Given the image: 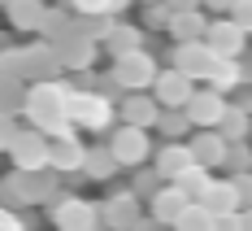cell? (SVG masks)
I'll list each match as a JSON object with an SVG mask.
<instances>
[{"mask_svg":"<svg viewBox=\"0 0 252 231\" xmlns=\"http://www.w3.org/2000/svg\"><path fill=\"white\" fill-rule=\"evenodd\" d=\"M170 18H174V9L165 0H157V4L144 9V31H170Z\"/></svg>","mask_w":252,"mask_h":231,"instance_id":"cell-29","label":"cell"},{"mask_svg":"<svg viewBox=\"0 0 252 231\" xmlns=\"http://www.w3.org/2000/svg\"><path fill=\"white\" fill-rule=\"evenodd\" d=\"M222 170H230V175H248V170H252L248 140H244V144H226V161H222Z\"/></svg>","mask_w":252,"mask_h":231,"instance_id":"cell-28","label":"cell"},{"mask_svg":"<svg viewBox=\"0 0 252 231\" xmlns=\"http://www.w3.org/2000/svg\"><path fill=\"white\" fill-rule=\"evenodd\" d=\"M213 131H218V135H222L226 144H244V140L252 135V118L244 114V109H235V105H230L226 114H222V122H218Z\"/></svg>","mask_w":252,"mask_h":231,"instance_id":"cell-23","label":"cell"},{"mask_svg":"<svg viewBox=\"0 0 252 231\" xmlns=\"http://www.w3.org/2000/svg\"><path fill=\"white\" fill-rule=\"evenodd\" d=\"M13 135H18L13 122H9V118H0V149H9V144H13Z\"/></svg>","mask_w":252,"mask_h":231,"instance_id":"cell-37","label":"cell"},{"mask_svg":"<svg viewBox=\"0 0 252 231\" xmlns=\"http://www.w3.org/2000/svg\"><path fill=\"white\" fill-rule=\"evenodd\" d=\"M196 96V83L183 75V70H157L152 78V101L161 105V109H187V101Z\"/></svg>","mask_w":252,"mask_h":231,"instance_id":"cell-7","label":"cell"},{"mask_svg":"<svg viewBox=\"0 0 252 231\" xmlns=\"http://www.w3.org/2000/svg\"><path fill=\"white\" fill-rule=\"evenodd\" d=\"M230 109V101L222 96V92H213V87H204V92H196L191 101H187V122L191 127H200V131H213L218 122H222V114Z\"/></svg>","mask_w":252,"mask_h":231,"instance_id":"cell-8","label":"cell"},{"mask_svg":"<svg viewBox=\"0 0 252 231\" xmlns=\"http://www.w3.org/2000/svg\"><path fill=\"white\" fill-rule=\"evenodd\" d=\"M204 31H209V18H204L200 9H191V13H174V18H170V35H174L178 44H200Z\"/></svg>","mask_w":252,"mask_h":231,"instance_id":"cell-19","label":"cell"},{"mask_svg":"<svg viewBox=\"0 0 252 231\" xmlns=\"http://www.w3.org/2000/svg\"><path fill=\"white\" fill-rule=\"evenodd\" d=\"M139 218H144V209H139V196L135 192H113L100 205V223L109 231H135Z\"/></svg>","mask_w":252,"mask_h":231,"instance_id":"cell-10","label":"cell"},{"mask_svg":"<svg viewBox=\"0 0 252 231\" xmlns=\"http://www.w3.org/2000/svg\"><path fill=\"white\" fill-rule=\"evenodd\" d=\"M230 4H235V0H200V9L218 13V18H226V13H230Z\"/></svg>","mask_w":252,"mask_h":231,"instance_id":"cell-35","label":"cell"},{"mask_svg":"<svg viewBox=\"0 0 252 231\" xmlns=\"http://www.w3.org/2000/svg\"><path fill=\"white\" fill-rule=\"evenodd\" d=\"M78 13H92V18H100V13H113V0H74Z\"/></svg>","mask_w":252,"mask_h":231,"instance_id":"cell-34","label":"cell"},{"mask_svg":"<svg viewBox=\"0 0 252 231\" xmlns=\"http://www.w3.org/2000/svg\"><path fill=\"white\" fill-rule=\"evenodd\" d=\"M230 105H235V109H244V114L252 118V92H239V96H235Z\"/></svg>","mask_w":252,"mask_h":231,"instance_id":"cell-39","label":"cell"},{"mask_svg":"<svg viewBox=\"0 0 252 231\" xmlns=\"http://www.w3.org/2000/svg\"><path fill=\"white\" fill-rule=\"evenodd\" d=\"M187 149L196 157V166H204V170H218V166L226 161V140H222L218 131H196Z\"/></svg>","mask_w":252,"mask_h":231,"instance_id":"cell-15","label":"cell"},{"mask_svg":"<svg viewBox=\"0 0 252 231\" xmlns=\"http://www.w3.org/2000/svg\"><path fill=\"white\" fill-rule=\"evenodd\" d=\"M200 205L213 214V218H222V214H239V196H235V183L230 179H213L209 183V192L200 196Z\"/></svg>","mask_w":252,"mask_h":231,"instance_id":"cell-18","label":"cell"},{"mask_svg":"<svg viewBox=\"0 0 252 231\" xmlns=\"http://www.w3.org/2000/svg\"><path fill=\"white\" fill-rule=\"evenodd\" d=\"M239 78H244L239 57H218V66H213V75H209V87L226 96V92H235V87H239Z\"/></svg>","mask_w":252,"mask_h":231,"instance_id":"cell-24","label":"cell"},{"mask_svg":"<svg viewBox=\"0 0 252 231\" xmlns=\"http://www.w3.org/2000/svg\"><path fill=\"white\" fill-rule=\"evenodd\" d=\"M118 114H122V127L148 131V127H157V118H161V105L152 101V92H130V96L118 105Z\"/></svg>","mask_w":252,"mask_h":231,"instance_id":"cell-12","label":"cell"},{"mask_svg":"<svg viewBox=\"0 0 252 231\" xmlns=\"http://www.w3.org/2000/svg\"><path fill=\"white\" fill-rule=\"evenodd\" d=\"M118 170H122V166L113 161L109 144H92V149H87V161H83V175H87V179H100L104 183V179H113Z\"/></svg>","mask_w":252,"mask_h":231,"instance_id":"cell-22","label":"cell"},{"mask_svg":"<svg viewBox=\"0 0 252 231\" xmlns=\"http://www.w3.org/2000/svg\"><path fill=\"white\" fill-rule=\"evenodd\" d=\"M157 188H161V175L139 166V175H135V188H130V192H135V196H144V192H157Z\"/></svg>","mask_w":252,"mask_h":231,"instance_id":"cell-33","label":"cell"},{"mask_svg":"<svg viewBox=\"0 0 252 231\" xmlns=\"http://www.w3.org/2000/svg\"><path fill=\"white\" fill-rule=\"evenodd\" d=\"M157 57H152L148 48L139 52H126V57H113V83L118 87H126V92H148L152 78H157Z\"/></svg>","mask_w":252,"mask_h":231,"instance_id":"cell-2","label":"cell"},{"mask_svg":"<svg viewBox=\"0 0 252 231\" xmlns=\"http://www.w3.org/2000/svg\"><path fill=\"white\" fill-rule=\"evenodd\" d=\"M144 4H157V0H144Z\"/></svg>","mask_w":252,"mask_h":231,"instance_id":"cell-42","label":"cell"},{"mask_svg":"<svg viewBox=\"0 0 252 231\" xmlns=\"http://www.w3.org/2000/svg\"><path fill=\"white\" fill-rule=\"evenodd\" d=\"M174 13H191V9H200V0H165Z\"/></svg>","mask_w":252,"mask_h":231,"instance_id":"cell-38","label":"cell"},{"mask_svg":"<svg viewBox=\"0 0 252 231\" xmlns=\"http://www.w3.org/2000/svg\"><path fill=\"white\" fill-rule=\"evenodd\" d=\"M61 61H65V66H74V70H87V66H92V44H70Z\"/></svg>","mask_w":252,"mask_h":231,"instance_id":"cell-31","label":"cell"},{"mask_svg":"<svg viewBox=\"0 0 252 231\" xmlns=\"http://www.w3.org/2000/svg\"><path fill=\"white\" fill-rule=\"evenodd\" d=\"M187 205H191V201L178 192L174 183H161V188L152 192V223H161V227H174L178 214H183Z\"/></svg>","mask_w":252,"mask_h":231,"instance_id":"cell-13","label":"cell"},{"mask_svg":"<svg viewBox=\"0 0 252 231\" xmlns=\"http://www.w3.org/2000/svg\"><path fill=\"white\" fill-rule=\"evenodd\" d=\"M139 48H144V26L113 22L104 31V52H109V57H126V52H139Z\"/></svg>","mask_w":252,"mask_h":231,"instance_id":"cell-17","label":"cell"},{"mask_svg":"<svg viewBox=\"0 0 252 231\" xmlns=\"http://www.w3.org/2000/svg\"><path fill=\"white\" fill-rule=\"evenodd\" d=\"M4 153L13 157V166L22 170V175H35V170H48V135L35 127H26L13 135V144L4 149Z\"/></svg>","mask_w":252,"mask_h":231,"instance_id":"cell-4","label":"cell"},{"mask_svg":"<svg viewBox=\"0 0 252 231\" xmlns=\"http://www.w3.org/2000/svg\"><path fill=\"white\" fill-rule=\"evenodd\" d=\"M187 127H191V122H187V114H183V109H161V118H157V131H161L165 140H183Z\"/></svg>","mask_w":252,"mask_h":231,"instance_id":"cell-27","label":"cell"},{"mask_svg":"<svg viewBox=\"0 0 252 231\" xmlns=\"http://www.w3.org/2000/svg\"><path fill=\"white\" fill-rule=\"evenodd\" d=\"M209 183H213V170H204V166H187V170L174 179V188L187 196V201H200L204 192H209Z\"/></svg>","mask_w":252,"mask_h":231,"instance_id":"cell-25","label":"cell"},{"mask_svg":"<svg viewBox=\"0 0 252 231\" xmlns=\"http://www.w3.org/2000/svg\"><path fill=\"white\" fill-rule=\"evenodd\" d=\"M109 153H113L118 166L139 170V166L152 157V135H148V131H139V127H113V131H109Z\"/></svg>","mask_w":252,"mask_h":231,"instance_id":"cell-3","label":"cell"},{"mask_svg":"<svg viewBox=\"0 0 252 231\" xmlns=\"http://www.w3.org/2000/svg\"><path fill=\"white\" fill-rule=\"evenodd\" d=\"M230 183H235L239 209H252V170H248V175H230Z\"/></svg>","mask_w":252,"mask_h":231,"instance_id":"cell-32","label":"cell"},{"mask_svg":"<svg viewBox=\"0 0 252 231\" xmlns=\"http://www.w3.org/2000/svg\"><path fill=\"white\" fill-rule=\"evenodd\" d=\"M170 57H174V70H183L191 83H200V78L209 83L213 66H218V57H213V48H209L204 39H200V44H178Z\"/></svg>","mask_w":252,"mask_h":231,"instance_id":"cell-9","label":"cell"},{"mask_svg":"<svg viewBox=\"0 0 252 231\" xmlns=\"http://www.w3.org/2000/svg\"><path fill=\"white\" fill-rule=\"evenodd\" d=\"M187 166H196V157H191V149H187V144H178V140H170V144L157 153V161H152V170L161 175V183H174Z\"/></svg>","mask_w":252,"mask_h":231,"instance_id":"cell-14","label":"cell"},{"mask_svg":"<svg viewBox=\"0 0 252 231\" xmlns=\"http://www.w3.org/2000/svg\"><path fill=\"white\" fill-rule=\"evenodd\" d=\"M44 18H48V9L39 0H9V22L18 26V31H39Z\"/></svg>","mask_w":252,"mask_h":231,"instance_id":"cell-21","label":"cell"},{"mask_svg":"<svg viewBox=\"0 0 252 231\" xmlns=\"http://www.w3.org/2000/svg\"><path fill=\"white\" fill-rule=\"evenodd\" d=\"M239 231H252V209H239Z\"/></svg>","mask_w":252,"mask_h":231,"instance_id":"cell-40","label":"cell"},{"mask_svg":"<svg viewBox=\"0 0 252 231\" xmlns=\"http://www.w3.org/2000/svg\"><path fill=\"white\" fill-rule=\"evenodd\" d=\"M26 114H31L35 131H44L48 140L74 135V122H70V87L65 83H35L26 92Z\"/></svg>","mask_w":252,"mask_h":231,"instance_id":"cell-1","label":"cell"},{"mask_svg":"<svg viewBox=\"0 0 252 231\" xmlns=\"http://www.w3.org/2000/svg\"><path fill=\"white\" fill-rule=\"evenodd\" d=\"M70 122H78V127L87 131H109L113 127V105H109V96H100V92H70Z\"/></svg>","mask_w":252,"mask_h":231,"instance_id":"cell-6","label":"cell"},{"mask_svg":"<svg viewBox=\"0 0 252 231\" xmlns=\"http://www.w3.org/2000/svg\"><path fill=\"white\" fill-rule=\"evenodd\" d=\"M174 231H213V214H209V209H204L200 201H191V205L178 214Z\"/></svg>","mask_w":252,"mask_h":231,"instance_id":"cell-26","label":"cell"},{"mask_svg":"<svg viewBox=\"0 0 252 231\" xmlns=\"http://www.w3.org/2000/svg\"><path fill=\"white\" fill-rule=\"evenodd\" d=\"M230 22L239 26V31H244V35H252V0H235V4H230V13H226Z\"/></svg>","mask_w":252,"mask_h":231,"instance_id":"cell-30","label":"cell"},{"mask_svg":"<svg viewBox=\"0 0 252 231\" xmlns=\"http://www.w3.org/2000/svg\"><path fill=\"white\" fill-rule=\"evenodd\" d=\"M52 227L57 231H100V205L83 196H61L52 205Z\"/></svg>","mask_w":252,"mask_h":231,"instance_id":"cell-5","label":"cell"},{"mask_svg":"<svg viewBox=\"0 0 252 231\" xmlns=\"http://www.w3.org/2000/svg\"><path fill=\"white\" fill-rule=\"evenodd\" d=\"M126 4H130V0H113V13H122Z\"/></svg>","mask_w":252,"mask_h":231,"instance_id":"cell-41","label":"cell"},{"mask_svg":"<svg viewBox=\"0 0 252 231\" xmlns=\"http://www.w3.org/2000/svg\"><path fill=\"white\" fill-rule=\"evenodd\" d=\"M204 44L213 48V57H244L248 35L230 22V18H213V22H209V31H204Z\"/></svg>","mask_w":252,"mask_h":231,"instance_id":"cell-11","label":"cell"},{"mask_svg":"<svg viewBox=\"0 0 252 231\" xmlns=\"http://www.w3.org/2000/svg\"><path fill=\"white\" fill-rule=\"evenodd\" d=\"M22 175V170H18ZM61 196L57 192V170H35V175H22V205L26 201H52Z\"/></svg>","mask_w":252,"mask_h":231,"instance_id":"cell-20","label":"cell"},{"mask_svg":"<svg viewBox=\"0 0 252 231\" xmlns=\"http://www.w3.org/2000/svg\"><path fill=\"white\" fill-rule=\"evenodd\" d=\"M83 161H87V149L74 135L48 140V170H83Z\"/></svg>","mask_w":252,"mask_h":231,"instance_id":"cell-16","label":"cell"},{"mask_svg":"<svg viewBox=\"0 0 252 231\" xmlns=\"http://www.w3.org/2000/svg\"><path fill=\"white\" fill-rule=\"evenodd\" d=\"M213 231H239V214H222V218H213Z\"/></svg>","mask_w":252,"mask_h":231,"instance_id":"cell-36","label":"cell"}]
</instances>
